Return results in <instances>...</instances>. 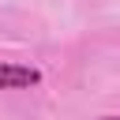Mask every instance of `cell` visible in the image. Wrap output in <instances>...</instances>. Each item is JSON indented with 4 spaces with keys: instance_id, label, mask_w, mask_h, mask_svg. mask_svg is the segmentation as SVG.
<instances>
[{
    "instance_id": "obj_1",
    "label": "cell",
    "mask_w": 120,
    "mask_h": 120,
    "mask_svg": "<svg viewBox=\"0 0 120 120\" xmlns=\"http://www.w3.org/2000/svg\"><path fill=\"white\" fill-rule=\"evenodd\" d=\"M41 82V71L30 68V64H0V90H26V86H38Z\"/></svg>"
},
{
    "instance_id": "obj_2",
    "label": "cell",
    "mask_w": 120,
    "mask_h": 120,
    "mask_svg": "<svg viewBox=\"0 0 120 120\" xmlns=\"http://www.w3.org/2000/svg\"><path fill=\"white\" fill-rule=\"evenodd\" d=\"M98 120H120V116H98Z\"/></svg>"
}]
</instances>
